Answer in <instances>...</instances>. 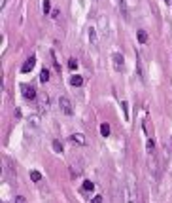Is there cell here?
<instances>
[{"instance_id":"6da1fadb","label":"cell","mask_w":172,"mask_h":203,"mask_svg":"<svg viewBox=\"0 0 172 203\" xmlns=\"http://www.w3.org/2000/svg\"><path fill=\"white\" fill-rule=\"evenodd\" d=\"M59 106H61V110L64 112V114H66V116H72L74 114V106H72V101H70L68 99V97H61V99H59Z\"/></svg>"},{"instance_id":"7a4b0ae2","label":"cell","mask_w":172,"mask_h":203,"mask_svg":"<svg viewBox=\"0 0 172 203\" xmlns=\"http://www.w3.org/2000/svg\"><path fill=\"white\" fill-rule=\"evenodd\" d=\"M21 93H23V95H25V99H28V101L38 99L36 89H34L32 86H28V83H21Z\"/></svg>"},{"instance_id":"3957f363","label":"cell","mask_w":172,"mask_h":203,"mask_svg":"<svg viewBox=\"0 0 172 203\" xmlns=\"http://www.w3.org/2000/svg\"><path fill=\"white\" fill-rule=\"evenodd\" d=\"M70 171H72V177L76 178L78 175L83 171V162H72L70 163Z\"/></svg>"},{"instance_id":"277c9868","label":"cell","mask_w":172,"mask_h":203,"mask_svg":"<svg viewBox=\"0 0 172 203\" xmlns=\"http://www.w3.org/2000/svg\"><path fill=\"white\" fill-rule=\"evenodd\" d=\"M38 104H40V110H42V112H46V110L49 108V99H47L46 93H40V95H38Z\"/></svg>"},{"instance_id":"5b68a950","label":"cell","mask_w":172,"mask_h":203,"mask_svg":"<svg viewBox=\"0 0 172 203\" xmlns=\"http://www.w3.org/2000/svg\"><path fill=\"white\" fill-rule=\"evenodd\" d=\"M112 59H113V67H116V70H123V55L121 53H113L112 55Z\"/></svg>"},{"instance_id":"8992f818","label":"cell","mask_w":172,"mask_h":203,"mask_svg":"<svg viewBox=\"0 0 172 203\" xmlns=\"http://www.w3.org/2000/svg\"><path fill=\"white\" fill-rule=\"evenodd\" d=\"M34 65H36V57H28V59L25 61V65L21 67V72H30Z\"/></svg>"},{"instance_id":"52a82bcc","label":"cell","mask_w":172,"mask_h":203,"mask_svg":"<svg viewBox=\"0 0 172 203\" xmlns=\"http://www.w3.org/2000/svg\"><path fill=\"white\" fill-rule=\"evenodd\" d=\"M70 139L74 141V144H80V146H85V144H87V141H85V135H83V133H74V135L70 137Z\"/></svg>"},{"instance_id":"ba28073f","label":"cell","mask_w":172,"mask_h":203,"mask_svg":"<svg viewBox=\"0 0 172 203\" xmlns=\"http://www.w3.org/2000/svg\"><path fill=\"white\" fill-rule=\"evenodd\" d=\"M146 148H148V154H149V156H153V154H155V141H153L151 137L148 139V146H146Z\"/></svg>"},{"instance_id":"9c48e42d","label":"cell","mask_w":172,"mask_h":203,"mask_svg":"<svg viewBox=\"0 0 172 203\" xmlns=\"http://www.w3.org/2000/svg\"><path fill=\"white\" fill-rule=\"evenodd\" d=\"M70 83H72L74 87H80V86H83V78L81 76H72V78H70Z\"/></svg>"},{"instance_id":"30bf717a","label":"cell","mask_w":172,"mask_h":203,"mask_svg":"<svg viewBox=\"0 0 172 203\" xmlns=\"http://www.w3.org/2000/svg\"><path fill=\"white\" fill-rule=\"evenodd\" d=\"M136 36H138V42H140V44H146V42H148V32L146 31H138V32H136Z\"/></svg>"},{"instance_id":"8fae6325","label":"cell","mask_w":172,"mask_h":203,"mask_svg":"<svg viewBox=\"0 0 172 203\" xmlns=\"http://www.w3.org/2000/svg\"><path fill=\"white\" fill-rule=\"evenodd\" d=\"M100 135H102V137H108L110 135V123H102V125H100Z\"/></svg>"},{"instance_id":"7c38bea8","label":"cell","mask_w":172,"mask_h":203,"mask_svg":"<svg viewBox=\"0 0 172 203\" xmlns=\"http://www.w3.org/2000/svg\"><path fill=\"white\" fill-rule=\"evenodd\" d=\"M40 80H42V82H44V83H46V82L49 80V70H47V68H44V70H42V72H40Z\"/></svg>"},{"instance_id":"4fadbf2b","label":"cell","mask_w":172,"mask_h":203,"mask_svg":"<svg viewBox=\"0 0 172 203\" xmlns=\"http://www.w3.org/2000/svg\"><path fill=\"white\" fill-rule=\"evenodd\" d=\"M51 144H53V150H55L57 154H62V144H61L59 141H53Z\"/></svg>"},{"instance_id":"5bb4252c","label":"cell","mask_w":172,"mask_h":203,"mask_svg":"<svg viewBox=\"0 0 172 203\" xmlns=\"http://www.w3.org/2000/svg\"><path fill=\"white\" fill-rule=\"evenodd\" d=\"M93 188H95V184H93L91 180H85V182H83V190L85 192H93Z\"/></svg>"},{"instance_id":"9a60e30c","label":"cell","mask_w":172,"mask_h":203,"mask_svg":"<svg viewBox=\"0 0 172 203\" xmlns=\"http://www.w3.org/2000/svg\"><path fill=\"white\" fill-rule=\"evenodd\" d=\"M30 178L34 180V182H38V180H42V175L38 171H30Z\"/></svg>"},{"instance_id":"2e32d148","label":"cell","mask_w":172,"mask_h":203,"mask_svg":"<svg viewBox=\"0 0 172 203\" xmlns=\"http://www.w3.org/2000/svg\"><path fill=\"white\" fill-rule=\"evenodd\" d=\"M121 106H123V114H125V120H129V104H127V103H121Z\"/></svg>"},{"instance_id":"e0dca14e","label":"cell","mask_w":172,"mask_h":203,"mask_svg":"<svg viewBox=\"0 0 172 203\" xmlns=\"http://www.w3.org/2000/svg\"><path fill=\"white\" fill-rule=\"evenodd\" d=\"M146 133H148V135H151V122H149V120H146Z\"/></svg>"},{"instance_id":"ac0fdd59","label":"cell","mask_w":172,"mask_h":203,"mask_svg":"<svg viewBox=\"0 0 172 203\" xmlns=\"http://www.w3.org/2000/svg\"><path fill=\"white\" fill-rule=\"evenodd\" d=\"M49 4H51L49 0H44V13H49V8H51Z\"/></svg>"},{"instance_id":"d6986e66","label":"cell","mask_w":172,"mask_h":203,"mask_svg":"<svg viewBox=\"0 0 172 203\" xmlns=\"http://www.w3.org/2000/svg\"><path fill=\"white\" fill-rule=\"evenodd\" d=\"M89 34H91V42L97 44V38H95V29H89Z\"/></svg>"},{"instance_id":"ffe728a7","label":"cell","mask_w":172,"mask_h":203,"mask_svg":"<svg viewBox=\"0 0 172 203\" xmlns=\"http://www.w3.org/2000/svg\"><path fill=\"white\" fill-rule=\"evenodd\" d=\"M91 203H102V195H95V198L91 199Z\"/></svg>"},{"instance_id":"44dd1931","label":"cell","mask_w":172,"mask_h":203,"mask_svg":"<svg viewBox=\"0 0 172 203\" xmlns=\"http://www.w3.org/2000/svg\"><path fill=\"white\" fill-rule=\"evenodd\" d=\"M15 203H27V198H23V195H17V198H15Z\"/></svg>"},{"instance_id":"7402d4cb","label":"cell","mask_w":172,"mask_h":203,"mask_svg":"<svg viewBox=\"0 0 172 203\" xmlns=\"http://www.w3.org/2000/svg\"><path fill=\"white\" fill-rule=\"evenodd\" d=\"M68 67H70V68H72V70H74V68L78 67V63H76V59H70V63H68Z\"/></svg>"},{"instance_id":"603a6c76","label":"cell","mask_w":172,"mask_h":203,"mask_svg":"<svg viewBox=\"0 0 172 203\" xmlns=\"http://www.w3.org/2000/svg\"><path fill=\"white\" fill-rule=\"evenodd\" d=\"M164 2H170V0H164Z\"/></svg>"},{"instance_id":"cb8c5ba5","label":"cell","mask_w":172,"mask_h":203,"mask_svg":"<svg viewBox=\"0 0 172 203\" xmlns=\"http://www.w3.org/2000/svg\"><path fill=\"white\" fill-rule=\"evenodd\" d=\"M4 2H6V0H2V4H4Z\"/></svg>"}]
</instances>
